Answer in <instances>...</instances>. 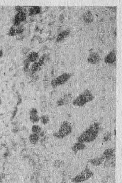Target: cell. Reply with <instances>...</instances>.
Segmentation results:
<instances>
[{"mask_svg": "<svg viewBox=\"0 0 122 183\" xmlns=\"http://www.w3.org/2000/svg\"><path fill=\"white\" fill-rule=\"evenodd\" d=\"M99 129L100 123L97 122L92 123L78 137V142L84 143L94 141L98 137Z\"/></svg>", "mask_w": 122, "mask_h": 183, "instance_id": "1", "label": "cell"}, {"mask_svg": "<svg viewBox=\"0 0 122 183\" xmlns=\"http://www.w3.org/2000/svg\"><path fill=\"white\" fill-rule=\"evenodd\" d=\"M94 96L89 90H86L83 93L73 101V104L75 106L82 107L87 103L92 101L94 99Z\"/></svg>", "mask_w": 122, "mask_h": 183, "instance_id": "2", "label": "cell"}, {"mask_svg": "<svg viewBox=\"0 0 122 183\" xmlns=\"http://www.w3.org/2000/svg\"><path fill=\"white\" fill-rule=\"evenodd\" d=\"M72 131V126L71 123L68 121H65L62 123L59 130L54 133L53 136L55 138L62 139L69 135Z\"/></svg>", "mask_w": 122, "mask_h": 183, "instance_id": "3", "label": "cell"}, {"mask_svg": "<svg viewBox=\"0 0 122 183\" xmlns=\"http://www.w3.org/2000/svg\"><path fill=\"white\" fill-rule=\"evenodd\" d=\"M93 175L94 173L90 170L89 164L87 163L83 171H82L80 173L78 174L74 178H73L72 179V181L76 183H82L89 180Z\"/></svg>", "mask_w": 122, "mask_h": 183, "instance_id": "4", "label": "cell"}, {"mask_svg": "<svg viewBox=\"0 0 122 183\" xmlns=\"http://www.w3.org/2000/svg\"><path fill=\"white\" fill-rule=\"evenodd\" d=\"M70 78V75L69 73H63L62 75H60L57 78L53 79L51 81V85L53 87H56L58 86L65 83L66 82L68 81Z\"/></svg>", "mask_w": 122, "mask_h": 183, "instance_id": "5", "label": "cell"}, {"mask_svg": "<svg viewBox=\"0 0 122 183\" xmlns=\"http://www.w3.org/2000/svg\"><path fill=\"white\" fill-rule=\"evenodd\" d=\"M102 155L104 156V161H107L113 158H115V151L113 148L107 149L104 151Z\"/></svg>", "mask_w": 122, "mask_h": 183, "instance_id": "6", "label": "cell"}, {"mask_svg": "<svg viewBox=\"0 0 122 183\" xmlns=\"http://www.w3.org/2000/svg\"><path fill=\"white\" fill-rule=\"evenodd\" d=\"M27 18L26 14L25 12H21L18 13L15 16L14 24L15 26H17L22 21L26 20Z\"/></svg>", "mask_w": 122, "mask_h": 183, "instance_id": "7", "label": "cell"}, {"mask_svg": "<svg viewBox=\"0 0 122 183\" xmlns=\"http://www.w3.org/2000/svg\"><path fill=\"white\" fill-rule=\"evenodd\" d=\"M45 56V55L43 56L39 59V60H38L37 61H36L34 63H33V65L32 66V68H31L32 72H37V71H38L41 69L42 64L44 63Z\"/></svg>", "mask_w": 122, "mask_h": 183, "instance_id": "8", "label": "cell"}, {"mask_svg": "<svg viewBox=\"0 0 122 183\" xmlns=\"http://www.w3.org/2000/svg\"><path fill=\"white\" fill-rule=\"evenodd\" d=\"M104 62L107 63H113L116 61V51L115 50L111 51L104 58Z\"/></svg>", "mask_w": 122, "mask_h": 183, "instance_id": "9", "label": "cell"}, {"mask_svg": "<svg viewBox=\"0 0 122 183\" xmlns=\"http://www.w3.org/2000/svg\"><path fill=\"white\" fill-rule=\"evenodd\" d=\"M71 99L72 97L70 95L65 94L63 98H61L57 101V104L59 106H63V105H68L70 102V101H71Z\"/></svg>", "mask_w": 122, "mask_h": 183, "instance_id": "10", "label": "cell"}, {"mask_svg": "<svg viewBox=\"0 0 122 183\" xmlns=\"http://www.w3.org/2000/svg\"><path fill=\"white\" fill-rule=\"evenodd\" d=\"M104 160L105 159H104V156L102 154L101 156H99L93 158L92 159L90 160L89 162L92 165H94V166H99V165H101V164L104 162Z\"/></svg>", "mask_w": 122, "mask_h": 183, "instance_id": "11", "label": "cell"}, {"mask_svg": "<svg viewBox=\"0 0 122 183\" xmlns=\"http://www.w3.org/2000/svg\"><path fill=\"white\" fill-rule=\"evenodd\" d=\"M86 148V145L81 142H76L71 147V150L74 153L76 154L79 151L83 150Z\"/></svg>", "mask_w": 122, "mask_h": 183, "instance_id": "12", "label": "cell"}, {"mask_svg": "<svg viewBox=\"0 0 122 183\" xmlns=\"http://www.w3.org/2000/svg\"><path fill=\"white\" fill-rule=\"evenodd\" d=\"M30 120L32 123H37L40 120V117L38 115V111L36 108H32L30 111Z\"/></svg>", "mask_w": 122, "mask_h": 183, "instance_id": "13", "label": "cell"}, {"mask_svg": "<svg viewBox=\"0 0 122 183\" xmlns=\"http://www.w3.org/2000/svg\"><path fill=\"white\" fill-rule=\"evenodd\" d=\"M100 58V56L99 55L98 53L93 52L89 55L87 61L88 62H89V63H92V64H96L98 62Z\"/></svg>", "mask_w": 122, "mask_h": 183, "instance_id": "14", "label": "cell"}, {"mask_svg": "<svg viewBox=\"0 0 122 183\" xmlns=\"http://www.w3.org/2000/svg\"><path fill=\"white\" fill-rule=\"evenodd\" d=\"M70 33V31L69 29L64 30L61 33L58 35V36L57 38V42H60L61 41H62L63 40L65 39L69 35V34Z\"/></svg>", "mask_w": 122, "mask_h": 183, "instance_id": "15", "label": "cell"}, {"mask_svg": "<svg viewBox=\"0 0 122 183\" xmlns=\"http://www.w3.org/2000/svg\"><path fill=\"white\" fill-rule=\"evenodd\" d=\"M29 15L30 16L36 15L39 14L41 11V7L39 6H32L29 9Z\"/></svg>", "mask_w": 122, "mask_h": 183, "instance_id": "16", "label": "cell"}, {"mask_svg": "<svg viewBox=\"0 0 122 183\" xmlns=\"http://www.w3.org/2000/svg\"><path fill=\"white\" fill-rule=\"evenodd\" d=\"M29 138V141L31 142V143L32 144H36L38 143V142H39L40 140V136L39 135L35 134V133H32L30 135Z\"/></svg>", "mask_w": 122, "mask_h": 183, "instance_id": "17", "label": "cell"}, {"mask_svg": "<svg viewBox=\"0 0 122 183\" xmlns=\"http://www.w3.org/2000/svg\"><path fill=\"white\" fill-rule=\"evenodd\" d=\"M83 18L84 21L87 23H91L93 21V16L92 13L90 11H87L86 13L84 14Z\"/></svg>", "mask_w": 122, "mask_h": 183, "instance_id": "18", "label": "cell"}, {"mask_svg": "<svg viewBox=\"0 0 122 183\" xmlns=\"http://www.w3.org/2000/svg\"><path fill=\"white\" fill-rule=\"evenodd\" d=\"M27 59L30 61V62H36L39 59V54L36 52H31L28 56Z\"/></svg>", "mask_w": 122, "mask_h": 183, "instance_id": "19", "label": "cell"}, {"mask_svg": "<svg viewBox=\"0 0 122 183\" xmlns=\"http://www.w3.org/2000/svg\"><path fill=\"white\" fill-rule=\"evenodd\" d=\"M32 131L33 132V133L39 135L42 131V129L40 126L35 125L32 127Z\"/></svg>", "mask_w": 122, "mask_h": 183, "instance_id": "20", "label": "cell"}, {"mask_svg": "<svg viewBox=\"0 0 122 183\" xmlns=\"http://www.w3.org/2000/svg\"><path fill=\"white\" fill-rule=\"evenodd\" d=\"M112 137V133L110 132H107L104 133L103 135V142H107L110 141Z\"/></svg>", "mask_w": 122, "mask_h": 183, "instance_id": "21", "label": "cell"}, {"mask_svg": "<svg viewBox=\"0 0 122 183\" xmlns=\"http://www.w3.org/2000/svg\"><path fill=\"white\" fill-rule=\"evenodd\" d=\"M40 120L41 121V122L44 125L48 124L50 122V118L49 116H48L47 115H43L41 117H40Z\"/></svg>", "mask_w": 122, "mask_h": 183, "instance_id": "22", "label": "cell"}, {"mask_svg": "<svg viewBox=\"0 0 122 183\" xmlns=\"http://www.w3.org/2000/svg\"><path fill=\"white\" fill-rule=\"evenodd\" d=\"M43 83H44V87L45 88H47L49 84V78L47 75H45L44 77Z\"/></svg>", "mask_w": 122, "mask_h": 183, "instance_id": "23", "label": "cell"}, {"mask_svg": "<svg viewBox=\"0 0 122 183\" xmlns=\"http://www.w3.org/2000/svg\"><path fill=\"white\" fill-rule=\"evenodd\" d=\"M30 61L28 60V59L24 60V71H27V70L29 69V65H30Z\"/></svg>", "mask_w": 122, "mask_h": 183, "instance_id": "24", "label": "cell"}, {"mask_svg": "<svg viewBox=\"0 0 122 183\" xmlns=\"http://www.w3.org/2000/svg\"><path fill=\"white\" fill-rule=\"evenodd\" d=\"M16 34V29L15 28V26H13L9 30V36H14Z\"/></svg>", "mask_w": 122, "mask_h": 183, "instance_id": "25", "label": "cell"}, {"mask_svg": "<svg viewBox=\"0 0 122 183\" xmlns=\"http://www.w3.org/2000/svg\"><path fill=\"white\" fill-rule=\"evenodd\" d=\"M24 28L22 26H20L16 29V34H17L22 33L24 32Z\"/></svg>", "mask_w": 122, "mask_h": 183, "instance_id": "26", "label": "cell"}, {"mask_svg": "<svg viewBox=\"0 0 122 183\" xmlns=\"http://www.w3.org/2000/svg\"><path fill=\"white\" fill-rule=\"evenodd\" d=\"M15 9L16 10V11H17V12H18V13L21 12H25L24 9L22 7H20V6H16V7H15ZM25 13H26V12H25Z\"/></svg>", "mask_w": 122, "mask_h": 183, "instance_id": "27", "label": "cell"}, {"mask_svg": "<svg viewBox=\"0 0 122 183\" xmlns=\"http://www.w3.org/2000/svg\"><path fill=\"white\" fill-rule=\"evenodd\" d=\"M29 48H24V50H23V53H24V54H26L28 52V51H29Z\"/></svg>", "mask_w": 122, "mask_h": 183, "instance_id": "28", "label": "cell"}, {"mask_svg": "<svg viewBox=\"0 0 122 183\" xmlns=\"http://www.w3.org/2000/svg\"><path fill=\"white\" fill-rule=\"evenodd\" d=\"M0 183H3L2 180V178L1 177H0Z\"/></svg>", "mask_w": 122, "mask_h": 183, "instance_id": "29", "label": "cell"}, {"mask_svg": "<svg viewBox=\"0 0 122 183\" xmlns=\"http://www.w3.org/2000/svg\"><path fill=\"white\" fill-rule=\"evenodd\" d=\"M2 104V100L1 99V98H0V105Z\"/></svg>", "mask_w": 122, "mask_h": 183, "instance_id": "30", "label": "cell"}, {"mask_svg": "<svg viewBox=\"0 0 122 183\" xmlns=\"http://www.w3.org/2000/svg\"><path fill=\"white\" fill-rule=\"evenodd\" d=\"M66 183V182H64V181H63V183Z\"/></svg>", "mask_w": 122, "mask_h": 183, "instance_id": "31", "label": "cell"}]
</instances>
